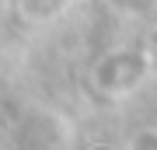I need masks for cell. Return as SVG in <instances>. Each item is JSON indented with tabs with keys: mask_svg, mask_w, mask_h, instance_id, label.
<instances>
[{
	"mask_svg": "<svg viewBox=\"0 0 157 150\" xmlns=\"http://www.w3.org/2000/svg\"><path fill=\"white\" fill-rule=\"evenodd\" d=\"M154 70V60L147 52V45H119V49L105 52L91 67V87L101 98H126L147 80V73Z\"/></svg>",
	"mask_w": 157,
	"mask_h": 150,
	"instance_id": "obj_1",
	"label": "cell"
},
{
	"mask_svg": "<svg viewBox=\"0 0 157 150\" xmlns=\"http://www.w3.org/2000/svg\"><path fill=\"white\" fill-rule=\"evenodd\" d=\"M70 4L73 0H14V11L28 25H49V21H59L70 11Z\"/></svg>",
	"mask_w": 157,
	"mask_h": 150,
	"instance_id": "obj_2",
	"label": "cell"
},
{
	"mask_svg": "<svg viewBox=\"0 0 157 150\" xmlns=\"http://www.w3.org/2000/svg\"><path fill=\"white\" fill-rule=\"evenodd\" d=\"M122 150H157V126H136Z\"/></svg>",
	"mask_w": 157,
	"mask_h": 150,
	"instance_id": "obj_3",
	"label": "cell"
},
{
	"mask_svg": "<svg viewBox=\"0 0 157 150\" xmlns=\"http://www.w3.org/2000/svg\"><path fill=\"white\" fill-rule=\"evenodd\" d=\"M143 45H147V52H150V60H154V67H157V25L147 32V42Z\"/></svg>",
	"mask_w": 157,
	"mask_h": 150,
	"instance_id": "obj_4",
	"label": "cell"
},
{
	"mask_svg": "<svg viewBox=\"0 0 157 150\" xmlns=\"http://www.w3.org/2000/svg\"><path fill=\"white\" fill-rule=\"evenodd\" d=\"M94 150H112V147H94Z\"/></svg>",
	"mask_w": 157,
	"mask_h": 150,
	"instance_id": "obj_5",
	"label": "cell"
}]
</instances>
